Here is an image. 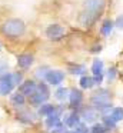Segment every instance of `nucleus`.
<instances>
[{"label":"nucleus","mask_w":123,"mask_h":133,"mask_svg":"<svg viewBox=\"0 0 123 133\" xmlns=\"http://www.w3.org/2000/svg\"><path fill=\"white\" fill-rule=\"evenodd\" d=\"M110 117L113 119L116 123H117V122H120V120H123V109H122V107H114V109H112Z\"/></svg>","instance_id":"obj_21"},{"label":"nucleus","mask_w":123,"mask_h":133,"mask_svg":"<svg viewBox=\"0 0 123 133\" xmlns=\"http://www.w3.org/2000/svg\"><path fill=\"white\" fill-rule=\"evenodd\" d=\"M92 102V107L94 110H99L100 113H106L112 109V103H110V93L106 89H99L97 92L93 93L90 99Z\"/></svg>","instance_id":"obj_1"},{"label":"nucleus","mask_w":123,"mask_h":133,"mask_svg":"<svg viewBox=\"0 0 123 133\" xmlns=\"http://www.w3.org/2000/svg\"><path fill=\"white\" fill-rule=\"evenodd\" d=\"M99 16L100 15H97V13L83 10L82 15H80V23H82V26H85V27H90V26H93V24L96 23V20L99 19Z\"/></svg>","instance_id":"obj_6"},{"label":"nucleus","mask_w":123,"mask_h":133,"mask_svg":"<svg viewBox=\"0 0 123 133\" xmlns=\"http://www.w3.org/2000/svg\"><path fill=\"white\" fill-rule=\"evenodd\" d=\"M116 75H117L116 67H110V69H109V72H107V79H109V80H113V79L116 77Z\"/></svg>","instance_id":"obj_29"},{"label":"nucleus","mask_w":123,"mask_h":133,"mask_svg":"<svg viewBox=\"0 0 123 133\" xmlns=\"http://www.w3.org/2000/svg\"><path fill=\"white\" fill-rule=\"evenodd\" d=\"M47 72H49V69H47V67H40V69H37L36 76H37V77L44 79V77H46V75H47Z\"/></svg>","instance_id":"obj_28"},{"label":"nucleus","mask_w":123,"mask_h":133,"mask_svg":"<svg viewBox=\"0 0 123 133\" xmlns=\"http://www.w3.org/2000/svg\"><path fill=\"white\" fill-rule=\"evenodd\" d=\"M56 110H57V107L54 106V104L46 103V104H42V106L39 107V110H37V115L42 116V117H47V116L56 113Z\"/></svg>","instance_id":"obj_14"},{"label":"nucleus","mask_w":123,"mask_h":133,"mask_svg":"<svg viewBox=\"0 0 123 133\" xmlns=\"http://www.w3.org/2000/svg\"><path fill=\"white\" fill-rule=\"evenodd\" d=\"M46 36H47L49 40H60L64 36V27L60 26V24H50L46 29Z\"/></svg>","instance_id":"obj_4"},{"label":"nucleus","mask_w":123,"mask_h":133,"mask_svg":"<svg viewBox=\"0 0 123 133\" xmlns=\"http://www.w3.org/2000/svg\"><path fill=\"white\" fill-rule=\"evenodd\" d=\"M80 117L86 122V123H93L97 117V112L93 109V107H83L80 110Z\"/></svg>","instance_id":"obj_10"},{"label":"nucleus","mask_w":123,"mask_h":133,"mask_svg":"<svg viewBox=\"0 0 123 133\" xmlns=\"http://www.w3.org/2000/svg\"><path fill=\"white\" fill-rule=\"evenodd\" d=\"M105 6H106V0H85V3H83L85 10L97 13V15H100L103 12Z\"/></svg>","instance_id":"obj_5"},{"label":"nucleus","mask_w":123,"mask_h":133,"mask_svg":"<svg viewBox=\"0 0 123 133\" xmlns=\"http://www.w3.org/2000/svg\"><path fill=\"white\" fill-rule=\"evenodd\" d=\"M69 99H70V107H73V109H79V107L82 106L83 95H82L80 90L72 89L70 90V95H69Z\"/></svg>","instance_id":"obj_9"},{"label":"nucleus","mask_w":123,"mask_h":133,"mask_svg":"<svg viewBox=\"0 0 123 133\" xmlns=\"http://www.w3.org/2000/svg\"><path fill=\"white\" fill-rule=\"evenodd\" d=\"M69 72H70L72 75H83V73L86 72V69H85V66H79V64H76V66L70 67Z\"/></svg>","instance_id":"obj_25"},{"label":"nucleus","mask_w":123,"mask_h":133,"mask_svg":"<svg viewBox=\"0 0 123 133\" xmlns=\"http://www.w3.org/2000/svg\"><path fill=\"white\" fill-rule=\"evenodd\" d=\"M49 96H50L49 87L46 86L44 83H39L36 92L29 97V103L33 104V106H42V104H44V102L49 99Z\"/></svg>","instance_id":"obj_3"},{"label":"nucleus","mask_w":123,"mask_h":133,"mask_svg":"<svg viewBox=\"0 0 123 133\" xmlns=\"http://www.w3.org/2000/svg\"><path fill=\"white\" fill-rule=\"evenodd\" d=\"M74 132L76 133H89V129H87V126H86L85 123H80L79 126L74 127Z\"/></svg>","instance_id":"obj_27"},{"label":"nucleus","mask_w":123,"mask_h":133,"mask_svg":"<svg viewBox=\"0 0 123 133\" xmlns=\"http://www.w3.org/2000/svg\"><path fill=\"white\" fill-rule=\"evenodd\" d=\"M16 116H17V120H20L22 123H26V124L33 123V122H34V115L30 112V110H27V109L19 110Z\"/></svg>","instance_id":"obj_13"},{"label":"nucleus","mask_w":123,"mask_h":133,"mask_svg":"<svg viewBox=\"0 0 123 133\" xmlns=\"http://www.w3.org/2000/svg\"><path fill=\"white\" fill-rule=\"evenodd\" d=\"M0 30H2V33L4 36H7V37L16 39V37H20V36L24 33L26 24H24V22L20 20V19H7V20L0 26Z\"/></svg>","instance_id":"obj_2"},{"label":"nucleus","mask_w":123,"mask_h":133,"mask_svg":"<svg viewBox=\"0 0 123 133\" xmlns=\"http://www.w3.org/2000/svg\"><path fill=\"white\" fill-rule=\"evenodd\" d=\"M79 83H80V87H82V89H92V87L94 86L93 77H89V76H82Z\"/></svg>","instance_id":"obj_18"},{"label":"nucleus","mask_w":123,"mask_h":133,"mask_svg":"<svg viewBox=\"0 0 123 133\" xmlns=\"http://www.w3.org/2000/svg\"><path fill=\"white\" fill-rule=\"evenodd\" d=\"M0 50H2V46H0Z\"/></svg>","instance_id":"obj_34"},{"label":"nucleus","mask_w":123,"mask_h":133,"mask_svg":"<svg viewBox=\"0 0 123 133\" xmlns=\"http://www.w3.org/2000/svg\"><path fill=\"white\" fill-rule=\"evenodd\" d=\"M103 126H105L107 130L109 129H114V127H116V122H114L110 116H103Z\"/></svg>","instance_id":"obj_23"},{"label":"nucleus","mask_w":123,"mask_h":133,"mask_svg":"<svg viewBox=\"0 0 123 133\" xmlns=\"http://www.w3.org/2000/svg\"><path fill=\"white\" fill-rule=\"evenodd\" d=\"M114 26H116V27H119V29H123V15L117 16L116 22H114Z\"/></svg>","instance_id":"obj_30"},{"label":"nucleus","mask_w":123,"mask_h":133,"mask_svg":"<svg viewBox=\"0 0 123 133\" xmlns=\"http://www.w3.org/2000/svg\"><path fill=\"white\" fill-rule=\"evenodd\" d=\"M11 80H13V84L16 86V84L22 83L23 80V75L20 72H16V73H11Z\"/></svg>","instance_id":"obj_26"},{"label":"nucleus","mask_w":123,"mask_h":133,"mask_svg":"<svg viewBox=\"0 0 123 133\" xmlns=\"http://www.w3.org/2000/svg\"><path fill=\"white\" fill-rule=\"evenodd\" d=\"M112 29H113V22L112 20H105L102 24V27H100V33H102L103 36H109L112 33Z\"/></svg>","instance_id":"obj_19"},{"label":"nucleus","mask_w":123,"mask_h":133,"mask_svg":"<svg viewBox=\"0 0 123 133\" xmlns=\"http://www.w3.org/2000/svg\"><path fill=\"white\" fill-rule=\"evenodd\" d=\"M67 93H69V90L66 89V87H59V89L54 92V97H56L57 100H64V99L69 96Z\"/></svg>","instance_id":"obj_22"},{"label":"nucleus","mask_w":123,"mask_h":133,"mask_svg":"<svg viewBox=\"0 0 123 133\" xmlns=\"http://www.w3.org/2000/svg\"><path fill=\"white\" fill-rule=\"evenodd\" d=\"M90 52H92V53H99V52H102V46H100V44L97 46V44H96V46H93V49H92Z\"/></svg>","instance_id":"obj_33"},{"label":"nucleus","mask_w":123,"mask_h":133,"mask_svg":"<svg viewBox=\"0 0 123 133\" xmlns=\"http://www.w3.org/2000/svg\"><path fill=\"white\" fill-rule=\"evenodd\" d=\"M92 72H93L94 76L103 75V62L99 60V59L93 60V64H92Z\"/></svg>","instance_id":"obj_20"},{"label":"nucleus","mask_w":123,"mask_h":133,"mask_svg":"<svg viewBox=\"0 0 123 133\" xmlns=\"http://www.w3.org/2000/svg\"><path fill=\"white\" fill-rule=\"evenodd\" d=\"M36 89H37V83H34L33 80H26L19 86V90H17V92H19L20 95H23L24 97L26 96L30 97V96L36 92Z\"/></svg>","instance_id":"obj_8"},{"label":"nucleus","mask_w":123,"mask_h":133,"mask_svg":"<svg viewBox=\"0 0 123 133\" xmlns=\"http://www.w3.org/2000/svg\"><path fill=\"white\" fill-rule=\"evenodd\" d=\"M11 103H13V106H16V107H22L23 104L26 103V97L23 95H20L19 92L17 93H14V95H11Z\"/></svg>","instance_id":"obj_16"},{"label":"nucleus","mask_w":123,"mask_h":133,"mask_svg":"<svg viewBox=\"0 0 123 133\" xmlns=\"http://www.w3.org/2000/svg\"><path fill=\"white\" fill-rule=\"evenodd\" d=\"M90 132L92 133H106V132H107V129L103 126V123H94L93 126H92Z\"/></svg>","instance_id":"obj_24"},{"label":"nucleus","mask_w":123,"mask_h":133,"mask_svg":"<svg viewBox=\"0 0 123 133\" xmlns=\"http://www.w3.org/2000/svg\"><path fill=\"white\" fill-rule=\"evenodd\" d=\"M4 73H7V64L4 62H0V76L4 75Z\"/></svg>","instance_id":"obj_31"},{"label":"nucleus","mask_w":123,"mask_h":133,"mask_svg":"<svg viewBox=\"0 0 123 133\" xmlns=\"http://www.w3.org/2000/svg\"><path fill=\"white\" fill-rule=\"evenodd\" d=\"M63 124L66 127H76L80 124V116L77 112H72L69 115L64 116V120H63Z\"/></svg>","instance_id":"obj_11"},{"label":"nucleus","mask_w":123,"mask_h":133,"mask_svg":"<svg viewBox=\"0 0 123 133\" xmlns=\"http://www.w3.org/2000/svg\"><path fill=\"white\" fill-rule=\"evenodd\" d=\"M103 80V75H97V76H93V82L94 84H100Z\"/></svg>","instance_id":"obj_32"},{"label":"nucleus","mask_w":123,"mask_h":133,"mask_svg":"<svg viewBox=\"0 0 123 133\" xmlns=\"http://www.w3.org/2000/svg\"><path fill=\"white\" fill-rule=\"evenodd\" d=\"M59 123H62V122H60V113H57V110H56V113H53V115L46 117V126H47L49 129L56 127Z\"/></svg>","instance_id":"obj_15"},{"label":"nucleus","mask_w":123,"mask_h":133,"mask_svg":"<svg viewBox=\"0 0 123 133\" xmlns=\"http://www.w3.org/2000/svg\"><path fill=\"white\" fill-rule=\"evenodd\" d=\"M63 79H64V73L63 72H60V70H49L46 77H44V80L47 82L49 84L57 86V84H60L63 82Z\"/></svg>","instance_id":"obj_7"},{"label":"nucleus","mask_w":123,"mask_h":133,"mask_svg":"<svg viewBox=\"0 0 123 133\" xmlns=\"http://www.w3.org/2000/svg\"><path fill=\"white\" fill-rule=\"evenodd\" d=\"M14 89V84L10 82H0V95L6 96L9 93H11V90Z\"/></svg>","instance_id":"obj_17"},{"label":"nucleus","mask_w":123,"mask_h":133,"mask_svg":"<svg viewBox=\"0 0 123 133\" xmlns=\"http://www.w3.org/2000/svg\"><path fill=\"white\" fill-rule=\"evenodd\" d=\"M33 64V56L29 53H23V55L17 56V66L20 69H29Z\"/></svg>","instance_id":"obj_12"}]
</instances>
